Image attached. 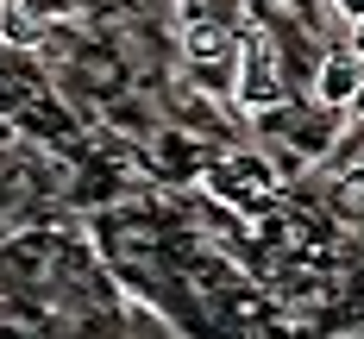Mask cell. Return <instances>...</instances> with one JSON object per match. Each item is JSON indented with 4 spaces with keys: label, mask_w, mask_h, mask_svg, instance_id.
Here are the masks:
<instances>
[{
    "label": "cell",
    "mask_w": 364,
    "mask_h": 339,
    "mask_svg": "<svg viewBox=\"0 0 364 339\" xmlns=\"http://www.w3.org/2000/svg\"><path fill=\"white\" fill-rule=\"evenodd\" d=\"M232 95L245 107H277L283 101V63H277V44L264 32H245V57H239V75H232Z\"/></svg>",
    "instance_id": "6da1fadb"
},
{
    "label": "cell",
    "mask_w": 364,
    "mask_h": 339,
    "mask_svg": "<svg viewBox=\"0 0 364 339\" xmlns=\"http://www.w3.org/2000/svg\"><path fill=\"white\" fill-rule=\"evenodd\" d=\"M182 57L201 63V70H214V63H232L239 57V38H232L226 19H188L182 26Z\"/></svg>",
    "instance_id": "7a4b0ae2"
},
{
    "label": "cell",
    "mask_w": 364,
    "mask_h": 339,
    "mask_svg": "<svg viewBox=\"0 0 364 339\" xmlns=\"http://www.w3.org/2000/svg\"><path fill=\"white\" fill-rule=\"evenodd\" d=\"M358 95H364V63L352 50H333L327 63H321V75H314V101L321 107H352Z\"/></svg>",
    "instance_id": "3957f363"
},
{
    "label": "cell",
    "mask_w": 364,
    "mask_h": 339,
    "mask_svg": "<svg viewBox=\"0 0 364 339\" xmlns=\"http://www.w3.org/2000/svg\"><path fill=\"white\" fill-rule=\"evenodd\" d=\"M0 32L13 38V44H19V38L32 44V38H38V26H32V13H6V19H0Z\"/></svg>",
    "instance_id": "277c9868"
},
{
    "label": "cell",
    "mask_w": 364,
    "mask_h": 339,
    "mask_svg": "<svg viewBox=\"0 0 364 339\" xmlns=\"http://www.w3.org/2000/svg\"><path fill=\"white\" fill-rule=\"evenodd\" d=\"M333 13H339L346 26H358V19H364V0H333Z\"/></svg>",
    "instance_id": "5b68a950"
},
{
    "label": "cell",
    "mask_w": 364,
    "mask_h": 339,
    "mask_svg": "<svg viewBox=\"0 0 364 339\" xmlns=\"http://www.w3.org/2000/svg\"><path fill=\"white\" fill-rule=\"evenodd\" d=\"M346 50H352V57H358V63H364V19H358V26H352V38H346Z\"/></svg>",
    "instance_id": "8992f818"
},
{
    "label": "cell",
    "mask_w": 364,
    "mask_h": 339,
    "mask_svg": "<svg viewBox=\"0 0 364 339\" xmlns=\"http://www.w3.org/2000/svg\"><path fill=\"white\" fill-rule=\"evenodd\" d=\"M352 113H358V119H364V95H358V101H352Z\"/></svg>",
    "instance_id": "52a82bcc"
},
{
    "label": "cell",
    "mask_w": 364,
    "mask_h": 339,
    "mask_svg": "<svg viewBox=\"0 0 364 339\" xmlns=\"http://www.w3.org/2000/svg\"><path fill=\"white\" fill-rule=\"evenodd\" d=\"M352 176H358V183H364V157H358V170H352Z\"/></svg>",
    "instance_id": "ba28073f"
}]
</instances>
